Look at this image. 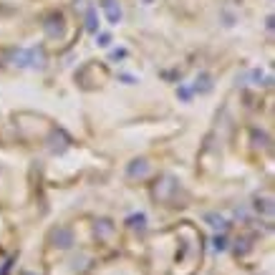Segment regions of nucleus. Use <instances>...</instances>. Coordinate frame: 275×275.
<instances>
[{
  "label": "nucleus",
  "mask_w": 275,
  "mask_h": 275,
  "mask_svg": "<svg viewBox=\"0 0 275 275\" xmlns=\"http://www.w3.org/2000/svg\"><path fill=\"white\" fill-rule=\"evenodd\" d=\"M104 8L109 10V18H111V20H119V13H116V8L111 5V0H106V3H104Z\"/></svg>",
  "instance_id": "1"
}]
</instances>
